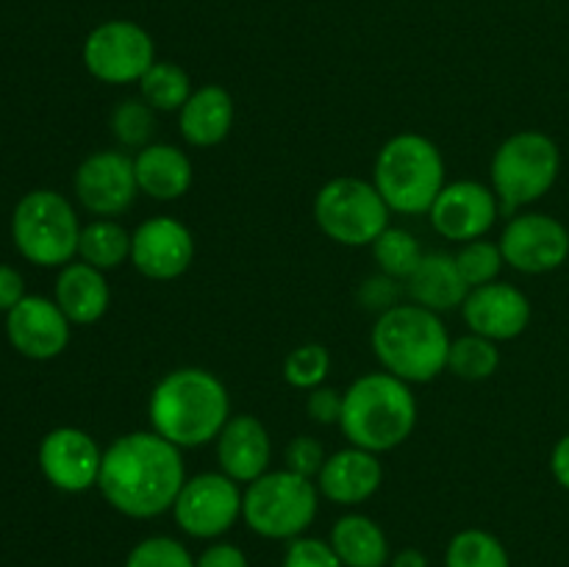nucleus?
<instances>
[{
    "instance_id": "1",
    "label": "nucleus",
    "mask_w": 569,
    "mask_h": 567,
    "mask_svg": "<svg viewBox=\"0 0 569 567\" xmlns=\"http://www.w3.org/2000/svg\"><path fill=\"white\" fill-rule=\"evenodd\" d=\"M183 481V450L148 428L122 434L103 450L98 489L117 515L153 520L172 511Z\"/></svg>"
},
{
    "instance_id": "2",
    "label": "nucleus",
    "mask_w": 569,
    "mask_h": 567,
    "mask_svg": "<svg viewBox=\"0 0 569 567\" xmlns=\"http://www.w3.org/2000/svg\"><path fill=\"white\" fill-rule=\"evenodd\" d=\"M231 415L228 387L206 367H176L150 389V428L181 450L214 442Z\"/></svg>"
},
{
    "instance_id": "3",
    "label": "nucleus",
    "mask_w": 569,
    "mask_h": 567,
    "mask_svg": "<svg viewBox=\"0 0 569 567\" xmlns=\"http://www.w3.org/2000/svg\"><path fill=\"white\" fill-rule=\"evenodd\" d=\"M450 334L442 315L417 304H398L376 317L370 348L381 370L406 384H428L448 370Z\"/></svg>"
},
{
    "instance_id": "4",
    "label": "nucleus",
    "mask_w": 569,
    "mask_h": 567,
    "mask_svg": "<svg viewBox=\"0 0 569 567\" xmlns=\"http://www.w3.org/2000/svg\"><path fill=\"white\" fill-rule=\"evenodd\" d=\"M345 392L339 431L348 445L370 454H389L400 448L417 428V398L411 384L400 381L392 372H365L350 381Z\"/></svg>"
},
{
    "instance_id": "5",
    "label": "nucleus",
    "mask_w": 569,
    "mask_h": 567,
    "mask_svg": "<svg viewBox=\"0 0 569 567\" xmlns=\"http://www.w3.org/2000/svg\"><path fill=\"white\" fill-rule=\"evenodd\" d=\"M372 183L392 215H428L437 195L448 183L442 150L422 133H395L378 150Z\"/></svg>"
},
{
    "instance_id": "6",
    "label": "nucleus",
    "mask_w": 569,
    "mask_h": 567,
    "mask_svg": "<svg viewBox=\"0 0 569 567\" xmlns=\"http://www.w3.org/2000/svg\"><path fill=\"white\" fill-rule=\"evenodd\" d=\"M561 172V150L542 131H515L498 145L489 161V187L495 189L503 215H517L542 200Z\"/></svg>"
},
{
    "instance_id": "7",
    "label": "nucleus",
    "mask_w": 569,
    "mask_h": 567,
    "mask_svg": "<svg viewBox=\"0 0 569 567\" xmlns=\"http://www.w3.org/2000/svg\"><path fill=\"white\" fill-rule=\"evenodd\" d=\"M320 489L311 478L287 470H267L242 493V520L253 534L292 543L309 531L320 511Z\"/></svg>"
},
{
    "instance_id": "8",
    "label": "nucleus",
    "mask_w": 569,
    "mask_h": 567,
    "mask_svg": "<svg viewBox=\"0 0 569 567\" xmlns=\"http://www.w3.org/2000/svg\"><path fill=\"white\" fill-rule=\"evenodd\" d=\"M81 222L70 200L56 189L22 195L11 215V239L22 259L37 267H64L78 256Z\"/></svg>"
},
{
    "instance_id": "9",
    "label": "nucleus",
    "mask_w": 569,
    "mask_h": 567,
    "mask_svg": "<svg viewBox=\"0 0 569 567\" xmlns=\"http://www.w3.org/2000/svg\"><path fill=\"white\" fill-rule=\"evenodd\" d=\"M311 211L317 228L342 248H370L392 217L372 178L356 176H337L322 183Z\"/></svg>"
},
{
    "instance_id": "10",
    "label": "nucleus",
    "mask_w": 569,
    "mask_h": 567,
    "mask_svg": "<svg viewBox=\"0 0 569 567\" xmlns=\"http://www.w3.org/2000/svg\"><path fill=\"white\" fill-rule=\"evenodd\" d=\"M242 484L228 478L222 470L187 476L172 506L176 526L187 537L214 543L242 520Z\"/></svg>"
},
{
    "instance_id": "11",
    "label": "nucleus",
    "mask_w": 569,
    "mask_h": 567,
    "mask_svg": "<svg viewBox=\"0 0 569 567\" xmlns=\"http://www.w3.org/2000/svg\"><path fill=\"white\" fill-rule=\"evenodd\" d=\"M153 64L156 42L139 22H100L83 42V67L100 83H111V87L139 83Z\"/></svg>"
},
{
    "instance_id": "12",
    "label": "nucleus",
    "mask_w": 569,
    "mask_h": 567,
    "mask_svg": "<svg viewBox=\"0 0 569 567\" xmlns=\"http://www.w3.org/2000/svg\"><path fill=\"white\" fill-rule=\"evenodd\" d=\"M506 267L522 276H545L569 259V231L545 211H517L498 239Z\"/></svg>"
},
{
    "instance_id": "13",
    "label": "nucleus",
    "mask_w": 569,
    "mask_h": 567,
    "mask_svg": "<svg viewBox=\"0 0 569 567\" xmlns=\"http://www.w3.org/2000/svg\"><path fill=\"white\" fill-rule=\"evenodd\" d=\"M194 253V233L178 217H148L131 231V265L148 281L167 284L187 276Z\"/></svg>"
},
{
    "instance_id": "14",
    "label": "nucleus",
    "mask_w": 569,
    "mask_h": 567,
    "mask_svg": "<svg viewBox=\"0 0 569 567\" xmlns=\"http://www.w3.org/2000/svg\"><path fill=\"white\" fill-rule=\"evenodd\" d=\"M500 211V200L495 189L483 181H450L428 209V222L433 231L448 242H472L483 239L495 228Z\"/></svg>"
},
{
    "instance_id": "15",
    "label": "nucleus",
    "mask_w": 569,
    "mask_h": 567,
    "mask_svg": "<svg viewBox=\"0 0 569 567\" xmlns=\"http://www.w3.org/2000/svg\"><path fill=\"white\" fill-rule=\"evenodd\" d=\"M76 198L89 215L120 217L137 200V172L133 156L126 150H94L78 165L72 176Z\"/></svg>"
},
{
    "instance_id": "16",
    "label": "nucleus",
    "mask_w": 569,
    "mask_h": 567,
    "mask_svg": "<svg viewBox=\"0 0 569 567\" xmlns=\"http://www.w3.org/2000/svg\"><path fill=\"white\" fill-rule=\"evenodd\" d=\"M100 465L103 448L83 428L59 426L39 442V470L59 493L78 495L98 487Z\"/></svg>"
},
{
    "instance_id": "17",
    "label": "nucleus",
    "mask_w": 569,
    "mask_h": 567,
    "mask_svg": "<svg viewBox=\"0 0 569 567\" xmlns=\"http://www.w3.org/2000/svg\"><path fill=\"white\" fill-rule=\"evenodd\" d=\"M72 322L59 304L42 295H26L11 311H6V337L11 348L33 361H50L70 345Z\"/></svg>"
},
{
    "instance_id": "18",
    "label": "nucleus",
    "mask_w": 569,
    "mask_h": 567,
    "mask_svg": "<svg viewBox=\"0 0 569 567\" xmlns=\"http://www.w3.org/2000/svg\"><path fill=\"white\" fill-rule=\"evenodd\" d=\"M531 300L520 287L509 281H492L470 289L461 304V317L472 334L492 339V342H511L522 337L531 326Z\"/></svg>"
},
{
    "instance_id": "19",
    "label": "nucleus",
    "mask_w": 569,
    "mask_h": 567,
    "mask_svg": "<svg viewBox=\"0 0 569 567\" xmlns=\"http://www.w3.org/2000/svg\"><path fill=\"white\" fill-rule=\"evenodd\" d=\"M214 450L220 470L244 487L270 470L272 439L256 415H231L214 439Z\"/></svg>"
},
{
    "instance_id": "20",
    "label": "nucleus",
    "mask_w": 569,
    "mask_h": 567,
    "mask_svg": "<svg viewBox=\"0 0 569 567\" xmlns=\"http://www.w3.org/2000/svg\"><path fill=\"white\" fill-rule=\"evenodd\" d=\"M381 484L383 467L378 454L356 448V445H348V448L328 456L320 476H317L320 495L337 506L367 504L381 489Z\"/></svg>"
},
{
    "instance_id": "21",
    "label": "nucleus",
    "mask_w": 569,
    "mask_h": 567,
    "mask_svg": "<svg viewBox=\"0 0 569 567\" xmlns=\"http://www.w3.org/2000/svg\"><path fill=\"white\" fill-rule=\"evenodd\" d=\"M233 120H237V106L231 92L220 83H203L178 111V131L189 148L206 150L226 142Z\"/></svg>"
},
{
    "instance_id": "22",
    "label": "nucleus",
    "mask_w": 569,
    "mask_h": 567,
    "mask_svg": "<svg viewBox=\"0 0 569 567\" xmlns=\"http://www.w3.org/2000/svg\"><path fill=\"white\" fill-rule=\"evenodd\" d=\"M133 172H137L139 195H148L159 203L181 200L194 183L192 159L170 142H150L148 148L137 150Z\"/></svg>"
},
{
    "instance_id": "23",
    "label": "nucleus",
    "mask_w": 569,
    "mask_h": 567,
    "mask_svg": "<svg viewBox=\"0 0 569 567\" xmlns=\"http://www.w3.org/2000/svg\"><path fill=\"white\" fill-rule=\"evenodd\" d=\"M53 300L64 311L72 326H94L106 317L111 306V287L106 272L87 261H70L56 278Z\"/></svg>"
},
{
    "instance_id": "24",
    "label": "nucleus",
    "mask_w": 569,
    "mask_h": 567,
    "mask_svg": "<svg viewBox=\"0 0 569 567\" xmlns=\"http://www.w3.org/2000/svg\"><path fill=\"white\" fill-rule=\"evenodd\" d=\"M403 287L411 304L437 311V315L461 309L465 298L470 295V287H467L465 276L456 265V256L442 253V250H431V253L422 256L417 270L403 281Z\"/></svg>"
},
{
    "instance_id": "25",
    "label": "nucleus",
    "mask_w": 569,
    "mask_h": 567,
    "mask_svg": "<svg viewBox=\"0 0 569 567\" xmlns=\"http://www.w3.org/2000/svg\"><path fill=\"white\" fill-rule=\"evenodd\" d=\"M328 543L345 567H387L392 559L387 531L361 511H348L339 517Z\"/></svg>"
},
{
    "instance_id": "26",
    "label": "nucleus",
    "mask_w": 569,
    "mask_h": 567,
    "mask_svg": "<svg viewBox=\"0 0 569 567\" xmlns=\"http://www.w3.org/2000/svg\"><path fill=\"white\" fill-rule=\"evenodd\" d=\"M78 259L98 270L111 272L131 261V231L114 217H94L81 228L78 239Z\"/></svg>"
},
{
    "instance_id": "27",
    "label": "nucleus",
    "mask_w": 569,
    "mask_h": 567,
    "mask_svg": "<svg viewBox=\"0 0 569 567\" xmlns=\"http://www.w3.org/2000/svg\"><path fill=\"white\" fill-rule=\"evenodd\" d=\"M194 92L192 78L176 61H159L150 67L148 72L139 81V98L156 111V115H172V111H181L183 103L189 100V94Z\"/></svg>"
},
{
    "instance_id": "28",
    "label": "nucleus",
    "mask_w": 569,
    "mask_h": 567,
    "mask_svg": "<svg viewBox=\"0 0 569 567\" xmlns=\"http://www.w3.org/2000/svg\"><path fill=\"white\" fill-rule=\"evenodd\" d=\"M445 567H511V559L492 531L461 528L445 548Z\"/></svg>"
},
{
    "instance_id": "29",
    "label": "nucleus",
    "mask_w": 569,
    "mask_h": 567,
    "mask_svg": "<svg viewBox=\"0 0 569 567\" xmlns=\"http://www.w3.org/2000/svg\"><path fill=\"white\" fill-rule=\"evenodd\" d=\"M370 250L378 265V272L395 278V281H406L417 270L422 256H426V250L420 248V239L409 228L400 226L383 228L376 242L370 245Z\"/></svg>"
},
{
    "instance_id": "30",
    "label": "nucleus",
    "mask_w": 569,
    "mask_h": 567,
    "mask_svg": "<svg viewBox=\"0 0 569 567\" xmlns=\"http://www.w3.org/2000/svg\"><path fill=\"white\" fill-rule=\"evenodd\" d=\"M500 350L498 342L481 337V334L467 331L465 337H456L450 342L448 372H453L461 381H487L498 372Z\"/></svg>"
},
{
    "instance_id": "31",
    "label": "nucleus",
    "mask_w": 569,
    "mask_h": 567,
    "mask_svg": "<svg viewBox=\"0 0 569 567\" xmlns=\"http://www.w3.org/2000/svg\"><path fill=\"white\" fill-rule=\"evenodd\" d=\"M111 133H114L120 150H142L153 142L156 111L142 98H126L114 106L109 117Z\"/></svg>"
},
{
    "instance_id": "32",
    "label": "nucleus",
    "mask_w": 569,
    "mask_h": 567,
    "mask_svg": "<svg viewBox=\"0 0 569 567\" xmlns=\"http://www.w3.org/2000/svg\"><path fill=\"white\" fill-rule=\"evenodd\" d=\"M331 372V354L326 345L320 342H303L295 345L283 359V381L300 392H311V389L322 387Z\"/></svg>"
},
{
    "instance_id": "33",
    "label": "nucleus",
    "mask_w": 569,
    "mask_h": 567,
    "mask_svg": "<svg viewBox=\"0 0 569 567\" xmlns=\"http://www.w3.org/2000/svg\"><path fill=\"white\" fill-rule=\"evenodd\" d=\"M456 265H459L461 276H465L467 287L476 289L483 287V284H492L500 278V270L506 267L503 250H500L498 242H489L483 239H472V242H465L459 250H456Z\"/></svg>"
},
{
    "instance_id": "34",
    "label": "nucleus",
    "mask_w": 569,
    "mask_h": 567,
    "mask_svg": "<svg viewBox=\"0 0 569 567\" xmlns=\"http://www.w3.org/2000/svg\"><path fill=\"white\" fill-rule=\"evenodd\" d=\"M122 567H198V559H194L192 550L181 539L156 534V537L139 539L128 550Z\"/></svg>"
},
{
    "instance_id": "35",
    "label": "nucleus",
    "mask_w": 569,
    "mask_h": 567,
    "mask_svg": "<svg viewBox=\"0 0 569 567\" xmlns=\"http://www.w3.org/2000/svg\"><path fill=\"white\" fill-rule=\"evenodd\" d=\"M326 459L328 454L326 448H322V442L320 439L309 437V434H298V437L283 448V467L298 472V476L311 478V481H317Z\"/></svg>"
},
{
    "instance_id": "36",
    "label": "nucleus",
    "mask_w": 569,
    "mask_h": 567,
    "mask_svg": "<svg viewBox=\"0 0 569 567\" xmlns=\"http://www.w3.org/2000/svg\"><path fill=\"white\" fill-rule=\"evenodd\" d=\"M281 567H345L328 539L298 537L287 545Z\"/></svg>"
},
{
    "instance_id": "37",
    "label": "nucleus",
    "mask_w": 569,
    "mask_h": 567,
    "mask_svg": "<svg viewBox=\"0 0 569 567\" xmlns=\"http://www.w3.org/2000/svg\"><path fill=\"white\" fill-rule=\"evenodd\" d=\"M342 406H345V392L333 387H317L306 395V415L317 426H339L342 420Z\"/></svg>"
},
{
    "instance_id": "38",
    "label": "nucleus",
    "mask_w": 569,
    "mask_h": 567,
    "mask_svg": "<svg viewBox=\"0 0 569 567\" xmlns=\"http://www.w3.org/2000/svg\"><path fill=\"white\" fill-rule=\"evenodd\" d=\"M398 281L389 276H383V272H378V276H370L361 281L359 287V300L361 306H365L367 311H376V315H383L387 309H392V306H398Z\"/></svg>"
},
{
    "instance_id": "39",
    "label": "nucleus",
    "mask_w": 569,
    "mask_h": 567,
    "mask_svg": "<svg viewBox=\"0 0 569 567\" xmlns=\"http://www.w3.org/2000/svg\"><path fill=\"white\" fill-rule=\"evenodd\" d=\"M198 567H250L248 554L239 545L214 539L209 548L198 556Z\"/></svg>"
},
{
    "instance_id": "40",
    "label": "nucleus",
    "mask_w": 569,
    "mask_h": 567,
    "mask_svg": "<svg viewBox=\"0 0 569 567\" xmlns=\"http://www.w3.org/2000/svg\"><path fill=\"white\" fill-rule=\"evenodd\" d=\"M26 298V278L11 265H0V311H11Z\"/></svg>"
},
{
    "instance_id": "41",
    "label": "nucleus",
    "mask_w": 569,
    "mask_h": 567,
    "mask_svg": "<svg viewBox=\"0 0 569 567\" xmlns=\"http://www.w3.org/2000/svg\"><path fill=\"white\" fill-rule=\"evenodd\" d=\"M550 472H553L556 484L569 493V434H565L550 450Z\"/></svg>"
},
{
    "instance_id": "42",
    "label": "nucleus",
    "mask_w": 569,
    "mask_h": 567,
    "mask_svg": "<svg viewBox=\"0 0 569 567\" xmlns=\"http://www.w3.org/2000/svg\"><path fill=\"white\" fill-rule=\"evenodd\" d=\"M387 567H431V561H428V556L422 554V550L403 548L398 550V554H392Z\"/></svg>"
}]
</instances>
